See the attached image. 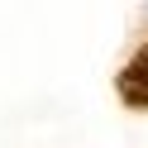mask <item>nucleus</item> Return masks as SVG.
<instances>
[{"instance_id":"obj_1","label":"nucleus","mask_w":148,"mask_h":148,"mask_svg":"<svg viewBox=\"0 0 148 148\" xmlns=\"http://www.w3.org/2000/svg\"><path fill=\"white\" fill-rule=\"evenodd\" d=\"M119 96L129 105H148V48H138L134 62L119 72Z\"/></svg>"}]
</instances>
